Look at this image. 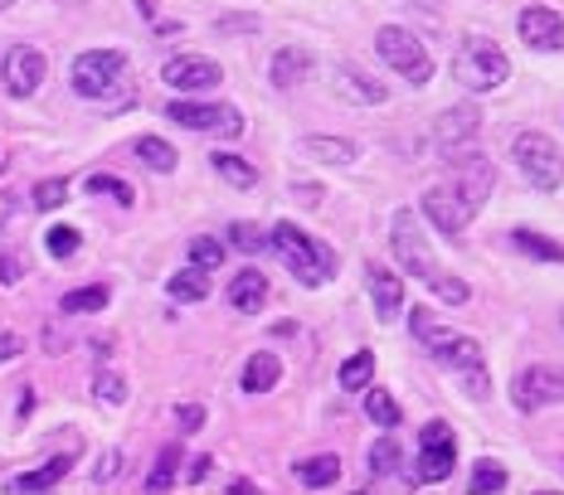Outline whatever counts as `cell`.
I'll use <instances>...</instances> for the list:
<instances>
[{
    "label": "cell",
    "instance_id": "6da1fadb",
    "mask_svg": "<svg viewBox=\"0 0 564 495\" xmlns=\"http://www.w3.org/2000/svg\"><path fill=\"white\" fill-rule=\"evenodd\" d=\"M409 330H414V340L429 350L433 360L448 364L457 380H463L467 398H481V404H487L491 398V374H487V360H481V345L473 336H457V330L438 326V316H433L429 306H414V311H409Z\"/></svg>",
    "mask_w": 564,
    "mask_h": 495
},
{
    "label": "cell",
    "instance_id": "7a4b0ae2",
    "mask_svg": "<svg viewBox=\"0 0 564 495\" xmlns=\"http://www.w3.org/2000/svg\"><path fill=\"white\" fill-rule=\"evenodd\" d=\"M453 78L473 92H497L501 82L511 78V58L491 34L467 30L463 40H457V54H453Z\"/></svg>",
    "mask_w": 564,
    "mask_h": 495
},
{
    "label": "cell",
    "instance_id": "3957f363",
    "mask_svg": "<svg viewBox=\"0 0 564 495\" xmlns=\"http://www.w3.org/2000/svg\"><path fill=\"white\" fill-rule=\"evenodd\" d=\"M268 248H273L292 273H297L302 287H322V282H332V273H336V253H332V248L316 243L312 233H302L297 223H288V219L268 229Z\"/></svg>",
    "mask_w": 564,
    "mask_h": 495
},
{
    "label": "cell",
    "instance_id": "277c9868",
    "mask_svg": "<svg viewBox=\"0 0 564 495\" xmlns=\"http://www.w3.org/2000/svg\"><path fill=\"white\" fill-rule=\"evenodd\" d=\"M511 161H516V170H521V180L540 195H555L564 185V151L545 132H516Z\"/></svg>",
    "mask_w": 564,
    "mask_h": 495
},
{
    "label": "cell",
    "instance_id": "5b68a950",
    "mask_svg": "<svg viewBox=\"0 0 564 495\" xmlns=\"http://www.w3.org/2000/svg\"><path fill=\"white\" fill-rule=\"evenodd\" d=\"M375 54H380L394 74H404L414 88H429L433 82V58H429V50H423V40L414 30L380 25V34H375Z\"/></svg>",
    "mask_w": 564,
    "mask_h": 495
},
{
    "label": "cell",
    "instance_id": "8992f818",
    "mask_svg": "<svg viewBox=\"0 0 564 495\" xmlns=\"http://www.w3.org/2000/svg\"><path fill=\"white\" fill-rule=\"evenodd\" d=\"M127 74V54L122 50H88L74 58L68 68V82H74L78 98H93V102H108L117 92V82Z\"/></svg>",
    "mask_w": 564,
    "mask_h": 495
},
{
    "label": "cell",
    "instance_id": "52a82bcc",
    "mask_svg": "<svg viewBox=\"0 0 564 495\" xmlns=\"http://www.w3.org/2000/svg\"><path fill=\"white\" fill-rule=\"evenodd\" d=\"M390 248H394L399 267H404V277H419V282L438 277V257H433V248H429L419 219L409 215V209H394L390 215Z\"/></svg>",
    "mask_w": 564,
    "mask_h": 495
},
{
    "label": "cell",
    "instance_id": "ba28073f",
    "mask_svg": "<svg viewBox=\"0 0 564 495\" xmlns=\"http://www.w3.org/2000/svg\"><path fill=\"white\" fill-rule=\"evenodd\" d=\"M453 466H457V438H453V428L443 418H433V422H423L419 428V457H414V476L419 481H448L453 476Z\"/></svg>",
    "mask_w": 564,
    "mask_h": 495
},
{
    "label": "cell",
    "instance_id": "9c48e42d",
    "mask_svg": "<svg viewBox=\"0 0 564 495\" xmlns=\"http://www.w3.org/2000/svg\"><path fill=\"white\" fill-rule=\"evenodd\" d=\"M166 117L175 127H185V132H215V136H239L243 132V117L239 108H229V102H195V98H175Z\"/></svg>",
    "mask_w": 564,
    "mask_h": 495
},
{
    "label": "cell",
    "instance_id": "30bf717a",
    "mask_svg": "<svg viewBox=\"0 0 564 495\" xmlns=\"http://www.w3.org/2000/svg\"><path fill=\"white\" fill-rule=\"evenodd\" d=\"M443 161L453 165V190L463 195L473 209L487 205L491 190H497V165L481 156L477 146H463V151H453V156H443Z\"/></svg>",
    "mask_w": 564,
    "mask_h": 495
},
{
    "label": "cell",
    "instance_id": "8fae6325",
    "mask_svg": "<svg viewBox=\"0 0 564 495\" xmlns=\"http://www.w3.org/2000/svg\"><path fill=\"white\" fill-rule=\"evenodd\" d=\"M511 404L521 408V413H540V408H550V404H564V370H550V364L516 370Z\"/></svg>",
    "mask_w": 564,
    "mask_h": 495
},
{
    "label": "cell",
    "instance_id": "7c38bea8",
    "mask_svg": "<svg viewBox=\"0 0 564 495\" xmlns=\"http://www.w3.org/2000/svg\"><path fill=\"white\" fill-rule=\"evenodd\" d=\"M44 74H50V64H44V54L34 44H15V50H6V58H0V82H6L10 98H34Z\"/></svg>",
    "mask_w": 564,
    "mask_h": 495
},
{
    "label": "cell",
    "instance_id": "4fadbf2b",
    "mask_svg": "<svg viewBox=\"0 0 564 495\" xmlns=\"http://www.w3.org/2000/svg\"><path fill=\"white\" fill-rule=\"evenodd\" d=\"M473 215H477V209L453 190V180H448V185H433V190H423V219H429L438 233H448V239H463L467 223H473Z\"/></svg>",
    "mask_w": 564,
    "mask_h": 495
},
{
    "label": "cell",
    "instance_id": "5bb4252c",
    "mask_svg": "<svg viewBox=\"0 0 564 495\" xmlns=\"http://www.w3.org/2000/svg\"><path fill=\"white\" fill-rule=\"evenodd\" d=\"M161 82L175 92H209V88H219L225 82V68L215 64V58H205V54H175L166 68H161Z\"/></svg>",
    "mask_w": 564,
    "mask_h": 495
},
{
    "label": "cell",
    "instance_id": "9a60e30c",
    "mask_svg": "<svg viewBox=\"0 0 564 495\" xmlns=\"http://www.w3.org/2000/svg\"><path fill=\"white\" fill-rule=\"evenodd\" d=\"M516 34H521L535 54H560L564 50V15L550 6H525L521 15H516Z\"/></svg>",
    "mask_w": 564,
    "mask_h": 495
},
{
    "label": "cell",
    "instance_id": "2e32d148",
    "mask_svg": "<svg viewBox=\"0 0 564 495\" xmlns=\"http://www.w3.org/2000/svg\"><path fill=\"white\" fill-rule=\"evenodd\" d=\"M332 92L336 98H346V102H356V108H380V102L390 98V88H384L380 78H370L366 68H356V64H336L332 68Z\"/></svg>",
    "mask_w": 564,
    "mask_h": 495
},
{
    "label": "cell",
    "instance_id": "e0dca14e",
    "mask_svg": "<svg viewBox=\"0 0 564 495\" xmlns=\"http://www.w3.org/2000/svg\"><path fill=\"white\" fill-rule=\"evenodd\" d=\"M481 132V108H473V102H457V108H448L438 117V151L443 156H453V151L473 146Z\"/></svg>",
    "mask_w": 564,
    "mask_h": 495
},
{
    "label": "cell",
    "instance_id": "ac0fdd59",
    "mask_svg": "<svg viewBox=\"0 0 564 495\" xmlns=\"http://www.w3.org/2000/svg\"><path fill=\"white\" fill-rule=\"evenodd\" d=\"M366 287L375 301V316L380 321H394L404 311V273H390L384 263H366Z\"/></svg>",
    "mask_w": 564,
    "mask_h": 495
},
{
    "label": "cell",
    "instance_id": "d6986e66",
    "mask_svg": "<svg viewBox=\"0 0 564 495\" xmlns=\"http://www.w3.org/2000/svg\"><path fill=\"white\" fill-rule=\"evenodd\" d=\"M316 68L312 50H302V44H288V50L273 54V64H268V78H273V88H297V82H307Z\"/></svg>",
    "mask_w": 564,
    "mask_h": 495
},
{
    "label": "cell",
    "instance_id": "ffe728a7",
    "mask_svg": "<svg viewBox=\"0 0 564 495\" xmlns=\"http://www.w3.org/2000/svg\"><path fill=\"white\" fill-rule=\"evenodd\" d=\"M297 151L312 156L316 165H356V156H360V146L346 136H302Z\"/></svg>",
    "mask_w": 564,
    "mask_h": 495
},
{
    "label": "cell",
    "instance_id": "44dd1931",
    "mask_svg": "<svg viewBox=\"0 0 564 495\" xmlns=\"http://www.w3.org/2000/svg\"><path fill=\"white\" fill-rule=\"evenodd\" d=\"M263 301H268V277L258 273V267H243V273L229 282V306L253 316V311H263Z\"/></svg>",
    "mask_w": 564,
    "mask_h": 495
},
{
    "label": "cell",
    "instance_id": "7402d4cb",
    "mask_svg": "<svg viewBox=\"0 0 564 495\" xmlns=\"http://www.w3.org/2000/svg\"><path fill=\"white\" fill-rule=\"evenodd\" d=\"M282 380V360L273 355V350H258V355H249V364H243V394H268V388H278Z\"/></svg>",
    "mask_w": 564,
    "mask_h": 495
},
{
    "label": "cell",
    "instance_id": "603a6c76",
    "mask_svg": "<svg viewBox=\"0 0 564 495\" xmlns=\"http://www.w3.org/2000/svg\"><path fill=\"white\" fill-rule=\"evenodd\" d=\"M297 481H302L307 491H326V486H336V481H340V457H332V452L302 457V462H297Z\"/></svg>",
    "mask_w": 564,
    "mask_h": 495
},
{
    "label": "cell",
    "instance_id": "cb8c5ba5",
    "mask_svg": "<svg viewBox=\"0 0 564 495\" xmlns=\"http://www.w3.org/2000/svg\"><path fill=\"white\" fill-rule=\"evenodd\" d=\"M166 292H171V301H205L209 297V273L205 267H185V273H171V282H166Z\"/></svg>",
    "mask_w": 564,
    "mask_h": 495
},
{
    "label": "cell",
    "instance_id": "d4e9b609",
    "mask_svg": "<svg viewBox=\"0 0 564 495\" xmlns=\"http://www.w3.org/2000/svg\"><path fill=\"white\" fill-rule=\"evenodd\" d=\"M209 165H215L219 170V180H229L234 190H253L258 185V170L243 156H234V151H215V156H209Z\"/></svg>",
    "mask_w": 564,
    "mask_h": 495
},
{
    "label": "cell",
    "instance_id": "484cf974",
    "mask_svg": "<svg viewBox=\"0 0 564 495\" xmlns=\"http://www.w3.org/2000/svg\"><path fill=\"white\" fill-rule=\"evenodd\" d=\"M68 466H74V457H54V462H44L40 471H25V476L10 481V491H50L58 481L68 476Z\"/></svg>",
    "mask_w": 564,
    "mask_h": 495
},
{
    "label": "cell",
    "instance_id": "4316f807",
    "mask_svg": "<svg viewBox=\"0 0 564 495\" xmlns=\"http://www.w3.org/2000/svg\"><path fill=\"white\" fill-rule=\"evenodd\" d=\"M137 161L147 165V170H156V175H171L175 170V146L171 141H161V136H137Z\"/></svg>",
    "mask_w": 564,
    "mask_h": 495
},
{
    "label": "cell",
    "instance_id": "83f0119b",
    "mask_svg": "<svg viewBox=\"0 0 564 495\" xmlns=\"http://www.w3.org/2000/svg\"><path fill=\"white\" fill-rule=\"evenodd\" d=\"M366 418L375 422V428H399V422H404V413H399L390 388H370L366 384Z\"/></svg>",
    "mask_w": 564,
    "mask_h": 495
},
{
    "label": "cell",
    "instance_id": "f1b7e54d",
    "mask_svg": "<svg viewBox=\"0 0 564 495\" xmlns=\"http://www.w3.org/2000/svg\"><path fill=\"white\" fill-rule=\"evenodd\" d=\"M511 243L521 248V253L540 257V263H564V243L545 239V233H535V229H516V233H511Z\"/></svg>",
    "mask_w": 564,
    "mask_h": 495
},
{
    "label": "cell",
    "instance_id": "f546056e",
    "mask_svg": "<svg viewBox=\"0 0 564 495\" xmlns=\"http://www.w3.org/2000/svg\"><path fill=\"white\" fill-rule=\"evenodd\" d=\"M336 380H340V388H350V394H356V388H366L375 380V355H370V350H356V355L340 364Z\"/></svg>",
    "mask_w": 564,
    "mask_h": 495
},
{
    "label": "cell",
    "instance_id": "4dcf8cb0",
    "mask_svg": "<svg viewBox=\"0 0 564 495\" xmlns=\"http://www.w3.org/2000/svg\"><path fill=\"white\" fill-rule=\"evenodd\" d=\"M102 306H108V287H78V292H68V297L58 301V311L88 316V311H102Z\"/></svg>",
    "mask_w": 564,
    "mask_h": 495
},
{
    "label": "cell",
    "instance_id": "1f68e13d",
    "mask_svg": "<svg viewBox=\"0 0 564 495\" xmlns=\"http://www.w3.org/2000/svg\"><path fill=\"white\" fill-rule=\"evenodd\" d=\"M399 462H404V452H399L394 438H380L370 447V471H375V476H394Z\"/></svg>",
    "mask_w": 564,
    "mask_h": 495
},
{
    "label": "cell",
    "instance_id": "d6a6232c",
    "mask_svg": "<svg viewBox=\"0 0 564 495\" xmlns=\"http://www.w3.org/2000/svg\"><path fill=\"white\" fill-rule=\"evenodd\" d=\"M191 263L205 267V273H219V263H225V243H215V239H191Z\"/></svg>",
    "mask_w": 564,
    "mask_h": 495
},
{
    "label": "cell",
    "instance_id": "836d02e7",
    "mask_svg": "<svg viewBox=\"0 0 564 495\" xmlns=\"http://www.w3.org/2000/svg\"><path fill=\"white\" fill-rule=\"evenodd\" d=\"M175 462H181V447H166V452L156 457V466H151V476H147V491H166L171 481H175Z\"/></svg>",
    "mask_w": 564,
    "mask_h": 495
},
{
    "label": "cell",
    "instance_id": "e575fe53",
    "mask_svg": "<svg viewBox=\"0 0 564 495\" xmlns=\"http://www.w3.org/2000/svg\"><path fill=\"white\" fill-rule=\"evenodd\" d=\"M44 248H50V257H74L78 253V229H68V223H54V229L44 233Z\"/></svg>",
    "mask_w": 564,
    "mask_h": 495
},
{
    "label": "cell",
    "instance_id": "d590c367",
    "mask_svg": "<svg viewBox=\"0 0 564 495\" xmlns=\"http://www.w3.org/2000/svg\"><path fill=\"white\" fill-rule=\"evenodd\" d=\"M88 190H93V195H112L117 205H132V199H137L132 185L117 180V175H88Z\"/></svg>",
    "mask_w": 564,
    "mask_h": 495
},
{
    "label": "cell",
    "instance_id": "8d00e7d4",
    "mask_svg": "<svg viewBox=\"0 0 564 495\" xmlns=\"http://www.w3.org/2000/svg\"><path fill=\"white\" fill-rule=\"evenodd\" d=\"M93 394H98V404H108V408L127 404V384H122V374H98V380H93Z\"/></svg>",
    "mask_w": 564,
    "mask_h": 495
},
{
    "label": "cell",
    "instance_id": "74e56055",
    "mask_svg": "<svg viewBox=\"0 0 564 495\" xmlns=\"http://www.w3.org/2000/svg\"><path fill=\"white\" fill-rule=\"evenodd\" d=\"M64 199H68V180H58V175L34 185V209H58Z\"/></svg>",
    "mask_w": 564,
    "mask_h": 495
},
{
    "label": "cell",
    "instance_id": "f35d334b",
    "mask_svg": "<svg viewBox=\"0 0 564 495\" xmlns=\"http://www.w3.org/2000/svg\"><path fill=\"white\" fill-rule=\"evenodd\" d=\"M473 491L481 495V491H507V471H501L497 462H477V471H473Z\"/></svg>",
    "mask_w": 564,
    "mask_h": 495
},
{
    "label": "cell",
    "instance_id": "ab89813d",
    "mask_svg": "<svg viewBox=\"0 0 564 495\" xmlns=\"http://www.w3.org/2000/svg\"><path fill=\"white\" fill-rule=\"evenodd\" d=\"M229 243L243 248V253H263V248H268V233L253 229V223H234V229H229Z\"/></svg>",
    "mask_w": 564,
    "mask_h": 495
},
{
    "label": "cell",
    "instance_id": "60d3db41",
    "mask_svg": "<svg viewBox=\"0 0 564 495\" xmlns=\"http://www.w3.org/2000/svg\"><path fill=\"white\" fill-rule=\"evenodd\" d=\"M429 287H433V297H443L448 306H463L467 297H473V292H467V282H457V277H448V273H438V277L429 282Z\"/></svg>",
    "mask_w": 564,
    "mask_h": 495
},
{
    "label": "cell",
    "instance_id": "b9f144b4",
    "mask_svg": "<svg viewBox=\"0 0 564 495\" xmlns=\"http://www.w3.org/2000/svg\"><path fill=\"white\" fill-rule=\"evenodd\" d=\"M215 30L219 34H258V30H263V20H258V15H219Z\"/></svg>",
    "mask_w": 564,
    "mask_h": 495
},
{
    "label": "cell",
    "instance_id": "7bdbcfd3",
    "mask_svg": "<svg viewBox=\"0 0 564 495\" xmlns=\"http://www.w3.org/2000/svg\"><path fill=\"white\" fill-rule=\"evenodd\" d=\"M20 277H25V257H20V253H6V257H0V287H15Z\"/></svg>",
    "mask_w": 564,
    "mask_h": 495
},
{
    "label": "cell",
    "instance_id": "ee69618b",
    "mask_svg": "<svg viewBox=\"0 0 564 495\" xmlns=\"http://www.w3.org/2000/svg\"><path fill=\"white\" fill-rule=\"evenodd\" d=\"M117 471H122V452H102V462H98V471H93V476H98L102 486H108Z\"/></svg>",
    "mask_w": 564,
    "mask_h": 495
},
{
    "label": "cell",
    "instance_id": "f6af8a7d",
    "mask_svg": "<svg viewBox=\"0 0 564 495\" xmlns=\"http://www.w3.org/2000/svg\"><path fill=\"white\" fill-rule=\"evenodd\" d=\"M175 418H181L185 432H195L199 422H205V408H199V404H181V408H175Z\"/></svg>",
    "mask_w": 564,
    "mask_h": 495
},
{
    "label": "cell",
    "instance_id": "bcb514c9",
    "mask_svg": "<svg viewBox=\"0 0 564 495\" xmlns=\"http://www.w3.org/2000/svg\"><path fill=\"white\" fill-rule=\"evenodd\" d=\"M20 350H25V340H20L15 330H6V336H0V364H6V360H15Z\"/></svg>",
    "mask_w": 564,
    "mask_h": 495
},
{
    "label": "cell",
    "instance_id": "7dc6e473",
    "mask_svg": "<svg viewBox=\"0 0 564 495\" xmlns=\"http://www.w3.org/2000/svg\"><path fill=\"white\" fill-rule=\"evenodd\" d=\"M209 466H215V462H209V457H195V462H191V471H185V476H191V481H205V476H209Z\"/></svg>",
    "mask_w": 564,
    "mask_h": 495
},
{
    "label": "cell",
    "instance_id": "c3c4849f",
    "mask_svg": "<svg viewBox=\"0 0 564 495\" xmlns=\"http://www.w3.org/2000/svg\"><path fill=\"white\" fill-rule=\"evenodd\" d=\"M292 190H297L302 205H316V199H322V190H316V185H292Z\"/></svg>",
    "mask_w": 564,
    "mask_h": 495
},
{
    "label": "cell",
    "instance_id": "681fc988",
    "mask_svg": "<svg viewBox=\"0 0 564 495\" xmlns=\"http://www.w3.org/2000/svg\"><path fill=\"white\" fill-rule=\"evenodd\" d=\"M10 6H15V0H0V10H10Z\"/></svg>",
    "mask_w": 564,
    "mask_h": 495
},
{
    "label": "cell",
    "instance_id": "f907efd6",
    "mask_svg": "<svg viewBox=\"0 0 564 495\" xmlns=\"http://www.w3.org/2000/svg\"><path fill=\"white\" fill-rule=\"evenodd\" d=\"M560 326H564V316H560Z\"/></svg>",
    "mask_w": 564,
    "mask_h": 495
}]
</instances>
